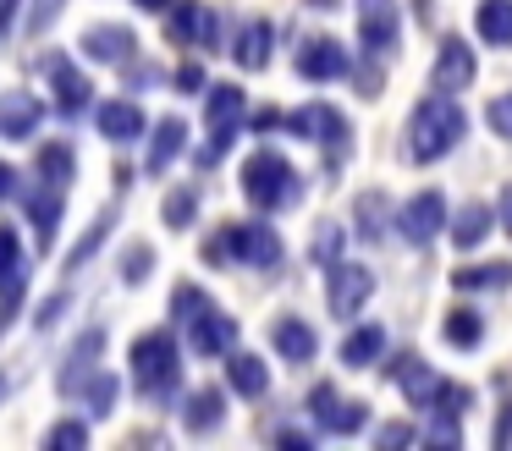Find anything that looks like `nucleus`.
Returning <instances> with one entry per match:
<instances>
[{
	"label": "nucleus",
	"instance_id": "obj_1",
	"mask_svg": "<svg viewBox=\"0 0 512 451\" xmlns=\"http://www.w3.org/2000/svg\"><path fill=\"white\" fill-rule=\"evenodd\" d=\"M468 138V116L457 105V94H430L413 105L408 116V160L413 165H435Z\"/></svg>",
	"mask_w": 512,
	"mask_h": 451
},
{
	"label": "nucleus",
	"instance_id": "obj_2",
	"mask_svg": "<svg viewBox=\"0 0 512 451\" xmlns=\"http://www.w3.org/2000/svg\"><path fill=\"white\" fill-rule=\"evenodd\" d=\"M237 187H243V198L259 209V215H287V209L303 204V176L281 149H254L248 154L243 171H237Z\"/></svg>",
	"mask_w": 512,
	"mask_h": 451
},
{
	"label": "nucleus",
	"instance_id": "obj_3",
	"mask_svg": "<svg viewBox=\"0 0 512 451\" xmlns=\"http://www.w3.org/2000/svg\"><path fill=\"white\" fill-rule=\"evenodd\" d=\"M127 363H133V391L144 402H171L182 391V347L171 330H144V336L127 347Z\"/></svg>",
	"mask_w": 512,
	"mask_h": 451
},
{
	"label": "nucleus",
	"instance_id": "obj_4",
	"mask_svg": "<svg viewBox=\"0 0 512 451\" xmlns=\"http://www.w3.org/2000/svg\"><path fill=\"white\" fill-rule=\"evenodd\" d=\"M287 248L281 231L265 220H226L210 242H204V264H248V270H281Z\"/></svg>",
	"mask_w": 512,
	"mask_h": 451
},
{
	"label": "nucleus",
	"instance_id": "obj_5",
	"mask_svg": "<svg viewBox=\"0 0 512 451\" xmlns=\"http://www.w3.org/2000/svg\"><path fill=\"white\" fill-rule=\"evenodd\" d=\"M287 127L298 132L303 143H314V149L331 154V165H342V160H347V149H353V127H347V116H342L336 105H325V99H314V105L292 110Z\"/></svg>",
	"mask_w": 512,
	"mask_h": 451
},
{
	"label": "nucleus",
	"instance_id": "obj_6",
	"mask_svg": "<svg viewBox=\"0 0 512 451\" xmlns=\"http://www.w3.org/2000/svg\"><path fill=\"white\" fill-rule=\"evenodd\" d=\"M358 17V50L369 55V61H391L402 44V11L397 0H358L353 6Z\"/></svg>",
	"mask_w": 512,
	"mask_h": 451
},
{
	"label": "nucleus",
	"instance_id": "obj_7",
	"mask_svg": "<svg viewBox=\"0 0 512 451\" xmlns=\"http://www.w3.org/2000/svg\"><path fill=\"white\" fill-rule=\"evenodd\" d=\"M446 220H452L446 198L435 193V187H424L408 204H397V237L408 242V248H430L435 237H446Z\"/></svg>",
	"mask_w": 512,
	"mask_h": 451
},
{
	"label": "nucleus",
	"instance_id": "obj_8",
	"mask_svg": "<svg viewBox=\"0 0 512 451\" xmlns=\"http://www.w3.org/2000/svg\"><path fill=\"white\" fill-rule=\"evenodd\" d=\"M369 297H375V275L364 264H347V259L325 264V308H331V319H358Z\"/></svg>",
	"mask_w": 512,
	"mask_h": 451
},
{
	"label": "nucleus",
	"instance_id": "obj_9",
	"mask_svg": "<svg viewBox=\"0 0 512 451\" xmlns=\"http://www.w3.org/2000/svg\"><path fill=\"white\" fill-rule=\"evenodd\" d=\"M298 77L303 83H342V77H353V55H347L342 39H331V33H309V39L298 44Z\"/></svg>",
	"mask_w": 512,
	"mask_h": 451
},
{
	"label": "nucleus",
	"instance_id": "obj_10",
	"mask_svg": "<svg viewBox=\"0 0 512 451\" xmlns=\"http://www.w3.org/2000/svg\"><path fill=\"white\" fill-rule=\"evenodd\" d=\"M309 418L320 424V435H358V429L369 424V402H353V396H342L331 380H320L309 391Z\"/></svg>",
	"mask_w": 512,
	"mask_h": 451
},
{
	"label": "nucleus",
	"instance_id": "obj_11",
	"mask_svg": "<svg viewBox=\"0 0 512 451\" xmlns=\"http://www.w3.org/2000/svg\"><path fill=\"white\" fill-rule=\"evenodd\" d=\"M182 330H188V352H193V358H226V352L237 347V319L226 314V308H215V303L199 308Z\"/></svg>",
	"mask_w": 512,
	"mask_h": 451
},
{
	"label": "nucleus",
	"instance_id": "obj_12",
	"mask_svg": "<svg viewBox=\"0 0 512 451\" xmlns=\"http://www.w3.org/2000/svg\"><path fill=\"white\" fill-rule=\"evenodd\" d=\"M479 77V61H474V44L468 39H441V50H435V66H430V83L435 94H463L468 83Z\"/></svg>",
	"mask_w": 512,
	"mask_h": 451
},
{
	"label": "nucleus",
	"instance_id": "obj_13",
	"mask_svg": "<svg viewBox=\"0 0 512 451\" xmlns=\"http://www.w3.org/2000/svg\"><path fill=\"white\" fill-rule=\"evenodd\" d=\"M45 72H50V94H56V116H83L94 105V83H89V72H78V61L50 55Z\"/></svg>",
	"mask_w": 512,
	"mask_h": 451
},
{
	"label": "nucleus",
	"instance_id": "obj_14",
	"mask_svg": "<svg viewBox=\"0 0 512 451\" xmlns=\"http://www.w3.org/2000/svg\"><path fill=\"white\" fill-rule=\"evenodd\" d=\"M78 50L89 55L94 66H127L138 55V33L122 28V22H94V28H83Z\"/></svg>",
	"mask_w": 512,
	"mask_h": 451
},
{
	"label": "nucleus",
	"instance_id": "obj_15",
	"mask_svg": "<svg viewBox=\"0 0 512 451\" xmlns=\"http://www.w3.org/2000/svg\"><path fill=\"white\" fill-rule=\"evenodd\" d=\"M166 28H171V44H193V50H215V39H221V17L199 0H177Z\"/></svg>",
	"mask_w": 512,
	"mask_h": 451
},
{
	"label": "nucleus",
	"instance_id": "obj_16",
	"mask_svg": "<svg viewBox=\"0 0 512 451\" xmlns=\"http://www.w3.org/2000/svg\"><path fill=\"white\" fill-rule=\"evenodd\" d=\"M270 347H276L281 363H314L320 358V330L298 314H276L270 319Z\"/></svg>",
	"mask_w": 512,
	"mask_h": 451
},
{
	"label": "nucleus",
	"instance_id": "obj_17",
	"mask_svg": "<svg viewBox=\"0 0 512 451\" xmlns=\"http://www.w3.org/2000/svg\"><path fill=\"white\" fill-rule=\"evenodd\" d=\"M188 154V121L182 116H160L155 127H149V154H144V171L149 176H166L171 165Z\"/></svg>",
	"mask_w": 512,
	"mask_h": 451
},
{
	"label": "nucleus",
	"instance_id": "obj_18",
	"mask_svg": "<svg viewBox=\"0 0 512 451\" xmlns=\"http://www.w3.org/2000/svg\"><path fill=\"white\" fill-rule=\"evenodd\" d=\"M45 121V99L28 94V88H12V94H0V138L6 143H23L39 132Z\"/></svg>",
	"mask_w": 512,
	"mask_h": 451
},
{
	"label": "nucleus",
	"instance_id": "obj_19",
	"mask_svg": "<svg viewBox=\"0 0 512 451\" xmlns=\"http://www.w3.org/2000/svg\"><path fill=\"white\" fill-rule=\"evenodd\" d=\"M94 127H100L105 143H138L144 138V110H138V99H100L94 105Z\"/></svg>",
	"mask_w": 512,
	"mask_h": 451
},
{
	"label": "nucleus",
	"instance_id": "obj_20",
	"mask_svg": "<svg viewBox=\"0 0 512 451\" xmlns=\"http://www.w3.org/2000/svg\"><path fill=\"white\" fill-rule=\"evenodd\" d=\"M391 385H397L402 396H408V407H430V396H435V385H441V374L430 369V363L419 358V352H402V358H391Z\"/></svg>",
	"mask_w": 512,
	"mask_h": 451
},
{
	"label": "nucleus",
	"instance_id": "obj_21",
	"mask_svg": "<svg viewBox=\"0 0 512 451\" xmlns=\"http://www.w3.org/2000/svg\"><path fill=\"white\" fill-rule=\"evenodd\" d=\"M182 429L188 435H215V429L226 424V391L221 385H199V391H188L182 396Z\"/></svg>",
	"mask_w": 512,
	"mask_h": 451
},
{
	"label": "nucleus",
	"instance_id": "obj_22",
	"mask_svg": "<svg viewBox=\"0 0 512 451\" xmlns=\"http://www.w3.org/2000/svg\"><path fill=\"white\" fill-rule=\"evenodd\" d=\"M100 352H105V330H100V325H94V330H83V336L72 341V352H67V369L56 374L61 396H78V391H83V380H89V374L100 369Z\"/></svg>",
	"mask_w": 512,
	"mask_h": 451
},
{
	"label": "nucleus",
	"instance_id": "obj_23",
	"mask_svg": "<svg viewBox=\"0 0 512 451\" xmlns=\"http://www.w3.org/2000/svg\"><path fill=\"white\" fill-rule=\"evenodd\" d=\"M61 204H67V187H50L34 176V193H28V226H34V242L50 248L61 231Z\"/></svg>",
	"mask_w": 512,
	"mask_h": 451
},
{
	"label": "nucleus",
	"instance_id": "obj_24",
	"mask_svg": "<svg viewBox=\"0 0 512 451\" xmlns=\"http://www.w3.org/2000/svg\"><path fill=\"white\" fill-rule=\"evenodd\" d=\"M270 55H276V28H270L265 17L243 22V28H237V44H232V61L243 66V72H265Z\"/></svg>",
	"mask_w": 512,
	"mask_h": 451
},
{
	"label": "nucleus",
	"instance_id": "obj_25",
	"mask_svg": "<svg viewBox=\"0 0 512 451\" xmlns=\"http://www.w3.org/2000/svg\"><path fill=\"white\" fill-rule=\"evenodd\" d=\"M226 385H232V396H243V402H259V396L270 391V369L265 358H254V352H226Z\"/></svg>",
	"mask_w": 512,
	"mask_h": 451
},
{
	"label": "nucleus",
	"instance_id": "obj_26",
	"mask_svg": "<svg viewBox=\"0 0 512 451\" xmlns=\"http://www.w3.org/2000/svg\"><path fill=\"white\" fill-rule=\"evenodd\" d=\"M496 209L490 204H463V209H452V220H446V237H452V248H479V242L490 237V231H496Z\"/></svg>",
	"mask_w": 512,
	"mask_h": 451
},
{
	"label": "nucleus",
	"instance_id": "obj_27",
	"mask_svg": "<svg viewBox=\"0 0 512 451\" xmlns=\"http://www.w3.org/2000/svg\"><path fill=\"white\" fill-rule=\"evenodd\" d=\"M34 176H39V182H50V187H72V182H78V149H72L67 138L39 143V154H34Z\"/></svg>",
	"mask_w": 512,
	"mask_h": 451
},
{
	"label": "nucleus",
	"instance_id": "obj_28",
	"mask_svg": "<svg viewBox=\"0 0 512 451\" xmlns=\"http://www.w3.org/2000/svg\"><path fill=\"white\" fill-rule=\"evenodd\" d=\"M204 121H210V127H243L248 121V94L237 83H210L204 88Z\"/></svg>",
	"mask_w": 512,
	"mask_h": 451
},
{
	"label": "nucleus",
	"instance_id": "obj_29",
	"mask_svg": "<svg viewBox=\"0 0 512 451\" xmlns=\"http://www.w3.org/2000/svg\"><path fill=\"white\" fill-rule=\"evenodd\" d=\"M380 352H386V330L369 319V325H353V330H347L336 358H342V369H369V363H380Z\"/></svg>",
	"mask_w": 512,
	"mask_h": 451
},
{
	"label": "nucleus",
	"instance_id": "obj_30",
	"mask_svg": "<svg viewBox=\"0 0 512 451\" xmlns=\"http://www.w3.org/2000/svg\"><path fill=\"white\" fill-rule=\"evenodd\" d=\"M441 341H446V347H457V352H474L479 341H485V314H479V308H446Z\"/></svg>",
	"mask_w": 512,
	"mask_h": 451
},
{
	"label": "nucleus",
	"instance_id": "obj_31",
	"mask_svg": "<svg viewBox=\"0 0 512 451\" xmlns=\"http://www.w3.org/2000/svg\"><path fill=\"white\" fill-rule=\"evenodd\" d=\"M452 286H457V292H507V286H512V259L463 264V270H452Z\"/></svg>",
	"mask_w": 512,
	"mask_h": 451
},
{
	"label": "nucleus",
	"instance_id": "obj_32",
	"mask_svg": "<svg viewBox=\"0 0 512 451\" xmlns=\"http://www.w3.org/2000/svg\"><path fill=\"white\" fill-rule=\"evenodd\" d=\"M0 297L6 303L23 297V237H17V226H0Z\"/></svg>",
	"mask_w": 512,
	"mask_h": 451
},
{
	"label": "nucleus",
	"instance_id": "obj_33",
	"mask_svg": "<svg viewBox=\"0 0 512 451\" xmlns=\"http://www.w3.org/2000/svg\"><path fill=\"white\" fill-rule=\"evenodd\" d=\"M353 220H358V237L364 242H380L386 231H397V215L386 209V193H375V187L353 204Z\"/></svg>",
	"mask_w": 512,
	"mask_h": 451
},
{
	"label": "nucleus",
	"instance_id": "obj_34",
	"mask_svg": "<svg viewBox=\"0 0 512 451\" xmlns=\"http://www.w3.org/2000/svg\"><path fill=\"white\" fill-rule=\"evenodd\" d=\"M474 33L485 44H512V0H479V11H474Z\"/></svg>",
	"mask_w": 512,
	"mask_h": 451
},
{
	"label": "nucleus",
	"instance_id": "obj_35",
	"mask_svg": "<svg viewBox=\"0 0 512 451\" xmlns=\"http://www.w3.org/2000/svg\"><path fill=\"white\" fill-rule=\"evenodd\" d=\"M78 396H83V407H89L94 418H111L116 413V396H122V380H116L111 369H94L89 380H83Z\"/></svg>",
	"mask_w": 512,
	"mask_h": 451
},
{
	"label": "nucleus",
	"instance_id": "obj_36",
	"mask_svg": "<svg viewBox=\"0 0 512 451\" xmlns=\"http://www.w3.org/2000/svg\"><path fill=\"white\" fill-rule=\"evenodd\" d=\"M160 220H166V231H188L193 220H199V187H171L166 204H160Z\"/></svg>",
	"mask_w": 512,
	"mask_h": 451
},
{
	"label": "nucleus",
	"instance_id": "obj_37",
	"mask_svg": "<svg viewBox=\"0 0 512 451\" xmlns=\"http://www.w3.org/2000/svg\"><path fill=\"white\" fill-rule=\"evenodd\" d=\"M111 226H116V209H105V215H100V220H94V226H89V237H83V242H78V248H72V253H67V275H78V270H83V264H89V259H94V253H100V248H105V237H111Z\"/></svg>",
	"mask_w": 512,
	"mask_h": 451
},
{
	"label": "nucleus",
	"instance_id": "obj_38",
	"mask_svg": "<svg viewBox=\"0 0 512 451\" xmlns=\"http://www.w3.org/2000/svg\"><path fill=\"white\" fill-rule=\"evenodd\" d=\"M468 402H474V391H468V385L441 380V385H435V396H430V407H424V413H435V418H457Z\"/></svg>",
	"mask_w": 512,
	"mask_h": 451
},
{
	"label": "nucleus",
	"instance_id": "obj_39",
	"mask_svg": "<svg viewBox=\"0 0 512 451\" xmlns=\"http://www.w3.org/2000/svg\"><path fill=\"white\" fill-rule=\"evenodd\" d=\"M89 446V424L83 418H61V424L45 429V451H83Z\"/></svg>",
	"mask_w": 512,
	"mask_h": 451
},
{
	"label": "nucleus",
	"instance_id": "obj_40",
	"mask_svg": "<svg viewBox=\"0 0 512 451\" xmlns=\"http://www.w3.org/2000/svg\"><path fill=\"white\" fill-rule=\"evenodd\" d=\"M149 270H155V248H149V242H133V248L122 253V281L127 286H144Z\"/></svg>",
	"mask_w": 512,
	"mask_h": 451
},
{
	"label": "nucleus",
	"instance_id": "obj_41",
	"mask_svg": "<svg viewBox=\"0 0 512 451\" xmlns=\"http://www.w3.org/2000/svg\"><path fill=\"white\" fill-rule=\"evenodd\" d=\"M199 308H210V292H204V286H177V292H171V319H177V325H188Z\"/></svg>",
	"mask_w": 512,
	"mask_h": 451
},
{
	"label": "nucleus",
	"instance_id": "obj_42",
	"mask_svg": "<svg viewBox=\"0 0 512 451\" xmlns=\"http://www.w3.org/2000/svg\"><path fill=\"white\" fill-rule=\"evenodd\" d=\"M309 259L314 264H336V259H342V226H320V231H314Z\"/></svg>",
	"mask_w": 512,
	"mask_h": 451
},
{
	"label": "nucleus",
	"instance_id": "obj_43",
	"mask_svg": "<svg viewBox=\"0 0 512 451\" xmlns=\"http://www.w3.org/2000/svg\"><path fill=\"white\" fill-rule=\"evenodd\" d=\"M237 132H243V127H210V143L199 149V165H221L226 149L237 143Z\"/></svg>",
	"mask_w": 512,
	"mask_h": 451
},
{
	"label": "nucleus",
	"instance_id": "obj_44",
	"mask_svg": "<svg viewBox=\"0 0 512 451\" xmlns=\"http://www.w3.org/2000/svg\"><path fill=\"white\" fill-rule=\"evenodd\" d=\"M485 127L496 132V138H512V94H496L485 105Z\"/></svg>",
	"mask_w": 512,
	"mask_h": 451
},
{
	"label": "nucleus",
	"instance_id": "obj_45",
	"mask_svg": "<svg viewBox=\"0 0 512 451\" xmlns=\"http://www.w3.org/2000/svg\"><path fill=\"white\" fill-rule=\"evenodd\" d=\"M67 303H72V297H67V292H50V297H45V303H39V308H34V330H50V325H56V319H61V314H67Z\"/></svg>",
	"mask_w": 512,
	"mask_h": 451
},
{
	"label": "nucleus",
	"instance_id": "obj_46",
	"mask_svg": "<svg viewBox=\"0 0 512 451\" xmlns=\"http://www.w3.org/2000/svg\"><path fill=\"white\" fill-rule=\"evenodd\" d=\"M56 17H61V0H34V6H28V28L34 33H50Z\"/></svg>",
	"mask_w": 512,
	"mask_h": 451
},
{
	"label": "nucleus",
	"instance_id": "obj_47",
	"mask_svg": "<svg viewBox=\"0 0 512 451\" xmlns=\"http://www.w3.org/2000/svg\"><path fill=\"white\" fill-rule=\"evenodd\" d=\"M171 83H177L182 94H204V88H210V83H204V66H199V61H182Z\"/></svg>",
	"mask_w": 512,
	"mask_h": 451
},
{
	"label": "nucleus",
	"instance_id": "obj_48",
	"mask_svg": "<svg viewBox=\"0 0 512 451\" xmlns=\"http://www.w3.org/2000/svg\"><path fill=\"white\" fill-rule=\"evenodd\" d=\"M457 440H463V429H457V418H435V429H430V446H452V451H457Z\"/></svg>",
	"mask_w": 512,
	"mask_h": 451
},
{
	"label": "nucleus",
	"instance_id": "obj_49",
	"mask_svg": "<svg viewBox=\"0 0 512 451\" xmlns=\"http://www.w3.org/2000/svg\"><path fill=\"white\" fill-rule=\"evenodd\" d=\"M17 17H23V0H0V39H12Z\"/></svg>",
	"mask_w": 512,
	"mask_h": 451
},
{
	"label": "nucleus",
	"instance_id": "obj_50",
	"mask_svg": "<svg viewBox=\"0 0 512 451\" xmlns=\"http://www.w3.org/2000/svg\"><path fill=\"white\" fill-rule=\"evenodd\" d=\"M17 187H23L17 165H6V160H0V204H6V198H17Z\"/></svg>",
	"mask_w": 512,
	"mask_h": 451
},
{
	"label": "nucleus",
	"instance_id": "obj_51",
	"mask_svg": "<svg viewBox=\"0 0 512 451\" xmlns=\"http://www.w3.org/2000/svg\"><path fill=\"white\" fill-rule=\"evenodd\" d=\"M375 440H380V446H408V440H413V429H408V424H386Z\"/></svg>",
	"mask_w": 512,
	"mask_h": 451
},
{
	"label": "nucleus",
	"instance_id": "obj_52",
	"mask_svg": "<svg viewBox=\"0 0 512 451\" xmlns=\"http://www.w3.org/2000/svg\"><path fill=\"white\" fill-rule=\"evenodd\" d=\"M496 215H501V231L512 237V182L501 187V198H496Z\"/></svg>",
	"mask_w": 512,
	"mask_h": 451
},
{
	"label": "nucleus",
	"instance_id": "obj_53",
	"mask_svg": "<svg viewBox=\"0 0 512 451\" xmlns=\"http://www.w3.org/2000/svg\"><path fill=\"white\" fill-rule=\"evenodd\" d=\"M254 127H259V132H276V127H281V116H276V110H259Z\"/></svg>",
	"mask_w": 512,
	"mask_h": 451
},
{
	"label": "nucleus",
	"instance_id": "obj_54",
	"mask_svg": "<svg viewBox=\"0 0 512 451\" xmlns=\"http://www.w3.org/2000/svg\"><path fill=\"white\" fill-rule=\"evenodd\" d=\"M133 6H138V11H160V17H166V11L177 6V0H133Z\"/></svg>",
	"mask_w": 512,
	"mask_h": 451
},
{
	"label": "nucleus",
	"instance_id": "obj_55",
	"mask_svg": "<svg viewBox=\"0 0 512 451\" xmlns=\"http://www.w3.org/2000/svg\"><path fill=\"white\" fill-rule=\"evenodd\" d=\"M6 391H12V380H6V374H0V402H6Z\"/></svg>",
	"mask_w": 512,
	"mask_h": 451
}]
</instances>
